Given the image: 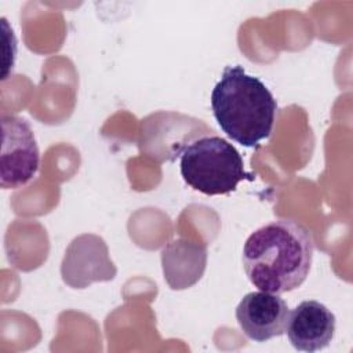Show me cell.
Wrapping results in <instances>:
<instances>
[{
    "mask_svg": "<svg viewBox=\"0 0 353 353\" xmlns=\"http://www.w3.org/2000/svg\"><path fill=\"white\" fill-rule=\"evenodd\" d=\"M314 241L306 226L290 218L272 221L252 232L243 247V266L261 291L283 294L307 277Z\"/></svg>",
    "mask_w": 353,
    "mask_h": 353,
    "instance_id": "1",
    "label": "cell"
},
{
    "mask_svg": "<svg viewBox=\"0 0 353 353\" xmlns=\"http://www.w3.org/2000/svg\"><path fill=\"white\" fill-rule=\"evenodd\" d=\"M211 109L221 130L234 142L252 148L273 130L277 103L269 88L243 66H226L211 92Z\"/></svg>",
    "mask_w": 353,
    "mask_h": 353,
    "instance_id": "2",
    "label": "cell"
},
{
    "mask_svg": "<svg viewBox=\"0 0 353 353\" xmlns=\"http://www.w3.org/2000/svg\"><path fill=\"white\" fill-rule=\"evenodd\" d=\"M179 170L183 181L207 196L228 194L243 179H252L245 172L239 150L218 135L196 138L179 153Z\"/></svg>",
    "mask_w": 353,
    "mask_h": 353,
    "instance_id": "3",
    "label": "cell"
},
{
    "mask_svg": "<svg viewBox=\"0 0 353 353\" xmlns=\"http://www.w3.org/2000/svg\"><path fill=\"white\" fill-rule=\"evenodd\" d=\"M40 153L34 134L26 119L1 117L0 185L3 189H18L33 179L39 170Z\"/></svg>",
    "mask_w": 353,
    "mask_h": 353,
    "instance_id": "4",
    "label": "cell"
},
{
    "mask_svg": "<svg viewBox=\"0 0 353 353\" xmlns=\"http://www.w3.org/2000/svg\"><path fill=\"white\" fill-rule=\"evenodd\" d=\"M116 273L105 240L91 233L74 237L61 263L62 280L72 288H85L94 281H109Z\"/></svg>",
    "mask_w": 353,
    "mask_h": 353,
    "instance_id": "5",
    "label": "cell"
},
{
    "mask_svg": "<svg viewBox=\"0 0 353 353\" xmlns=\"http://www.w3.org/2000/svg\"><path fill=\"white\" fill-rule=\"evenodd\" d=\"M290 310L280 294L252 291L241 298L236 307V320L244 335L265 342L285 332Z\"/></svg>",
    "mask_w": 353,
    "mask_h": 353,
    "instance_id": "6",
    "label": "cell"
},
{
    "mask_svg": "<svg viewBox=\"0 0 353 353\" xmlns=\"http://www.w3.org/2000/svg\"><path fill=\"white\" fill-rule=\"evenodd\" d=\"M287 336L301 352H317L327 347L334 338L335 316L319 301H303L290 312Z\"/></svg>",
    "mask_w": 353,
    "mask_h": 353,
    "instance_id": "7",
    "label": "cell"
},
{
    "mask_svg": "<svg viewBox=\"0 0 353 353\" xmlns=\"http://www.w3.org/2000/svg\"><path fill=\"white\" fill-rule=\"evenodd\" d=\"M207 265L204 243L183 237L170 241L161 251L164 280L172 290H185L196 284Z\"/></svg>",
    "mask_w": 353,
    "mask_h": 353,
    "instance_id": "8",
    "label": "cell"
}]
</instances>
